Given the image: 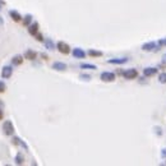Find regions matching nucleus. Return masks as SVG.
<instances>
[{
	"instance_id": "7ed1b4c3",
	"label": "nucleus",
	"mask_w": 166,
	"mask_h": 166,
	"mask_svg": "<svg viewBox=\"0 0 166 166\" xmlns=\"http://www.w3.org/2000/svg\"><path fill=\"white\" fill-rule=\"evenodd\" d=\"M123 77L125 79H136L138 77V70L134 69V68H131V69H126L125 72H123Z\"/></svg>"
},
{
	"instance_id": "dca6fc26",
	"label": "nucleus",
	"mask_w": 166,
	"mask_h": 166,
	"mask_svg": "<svg viewBox=\"0 0 166 166\" xmlns=\"http://www.w3.org/2000/svg\"><path fill=\"white\" fill-rule=\"evenodd\" d=\"M14 161H15L17 165H23V163H24V156H23L21 152H18V153L15 155Z\"/></svg>"
},
{
	"instance_id": "a211bd4d",
	"label": "nucleus",
	"mask_w": 166,
	"mask_h": 166,
	"mask_svg": "<svg viewBox=\"0 0 166 166\" xmlns=\"http://www.w3.org/2000/svg\"><path fill=\"white\" fill-rule=\"evenodd\" d=\"M31 22H32V15H31V14L24 15V18L22 19V23H23V26H24V27H28V26L31 24Z\"/></svg>"
},
{
	"instance_id": "4be33fe9",
	"label": "nucleus",
	"mask_w": 166,
	"mask_h": 166,
	"mask_svg": "<svg viewBox=\"0 0 166 166\" xmlns=\"http://www.w3.org/2000/svg\"><path fill=\"white\" fill-rule=\"evenodd\" d=\"M4 107H5L4 102L0 100V120H3V118H4Z\"/></svg>"
},
{
	"instance_id": "412c9836",
	"label": "nucleus",
	"mask_w": 166,
	"mask_h": 166,
	"mask_svg": "<svg viewBox=\"0 0 166 166\" xmlns=\"http://www.w3.org/2000/svg\"><path fill=\"white\" fill-rule=\"evenodd\" d=\"M158 82L162 83V84H166V72L160 73V76H158Z\"/></svg>"
},
{
	"instance_id": "f3484780",
	"label": "nucleus",
	"mask_w": 166,
	"mask_h": 166,
	"mask_svg": "<svg viewBox=\"0 0 166 166\" xmlns=\"http://www.w3.org/2000/svg\"><path fill=\"white\" fill-rule=\"evenodd\" d=\"M88 55H89V56H92V58H100V56H102V51L91 49V50H88Z\"/></svg>"
},
{
	"instance_id": "ddd939ff",
	"label": "nucleus",
	"mask_w": 166,
	"mask_h": 166,
	"mask_svg": "<svg viewBox=\"0 0 166 166\" xmlns=\"http://www.w3.org/2000/svg\"><path fill=\"white\" fill-rule=\"evenodd\" d=\"M128 62V58H115V59H109V64H115V65H121Z\"/></svg>"
},
{
	"instance_id": "9d476101",
	"label": "nucleus",
	"mask_w": 166,
	"mask_h": 166,
	"mask_svg": "<svg viewBox=\"0 0 166 166\" xmlns=\"http://www.w3.org/2000/svg\"><path fill=\"white\" fill-rule=\"evenodd\" d=\"M72 54H73V56H74L76 59H84V58H86V52H84L82 49H79V47L73 49Z\"/></svg>"
},
{
	"instance_id": "393cba45",
	"label": "nucleus",
	"mask_w": 166,
	"mask_h": 166,
	"mask_svg": "<svg viewBox=\"0 0 166 166\" xmlns=\"http://www.w3.org/2000/svg\"><path fill=\"white\" fill-rule=\"evenodd\" d=\"M79 78H81V79H83V81H91V78H92V77H91L89 74H81V76H79Z\"/></svg>"
},
{
	"instance_id": "f03ea898",
	"label": "nucleus",
	"mask_w": 166,
	"mask_h": 166,
	"mask_svg": "<svg viewBox=\"0 0 166 166\" xmlns=\"http://www.w3.org/2000/svg\"><path fill=\"white\" fill-rule=\"evenodd\" d=\"M100 78H101V81L105 82V83H111V82L115 81L116 77H115L114 73H111V72H104V73H101Z\"/></svg>"
},
{
	"instance_id": "b1692460",
	"label": "nucleus",
	"mask_w": 166,
	"mask_h": 166,
	"mask_svg": "<svg viewBox=\"0 0 166 166\" xmlns=\"http://www.w3.org/2000/svg\"><path fill=\"white\" fill-rule=\"evenodd\" d=\"M35 37H36V40H37V41H40V42H44V41H45V39H44V36H42V35H41L40 32H39L37 35H36V36H35Z\"/></svg>"
},
{
	"instance_id": "f8f14e48",
	"label": "nucleus",
	"mask_w": 166,
	"mask_h": 166,
	"mask_svg": "<svg viewBox=\"0 0 166 166\" xmlns=\"http://www.w3.org/2000/svg\"><path fill=\"white\" fill-rule=\"evenodd\" d=\"M9 15H10L12 19H13L14 22H17V23H18V22H22V19H23L22 15L18 13L17 10H9Z\"/></svg>"
},
{
	"instance_id": "6ab92c4d",
	"label": "nucleus",
	"mask_w": 166,
	"mask_h": 166,
	"mask_svg": "<svg viewBox=\"0 0 166 166\" xmlns=\"http://www.w3.org/2000/svg\"><path fill=\"white\" fill-rule=\"evenodd\" d=\"M44 44H45V47H46L47 50H55V45H54V42L51 41V39H46V40L44 41Z\"/></svg>"
},
{
	"instance_id": "9b49d317",
	"label": "nucleus",
	"mask_w": 166,
	"mask_h": 166,
	"mask_svg": "<svg viewBox=\"0 0 166 166\" xmlns=\"http://www.w3.org/2000/svg\"><path fill=\"white\" fill-rule=\"evenodd\" d=\"M24 59H27V60H29V62H32V60H35L36 58H37V52L36 51H33V50H26V52H24Z\"/></svg>"
},
{
	"instance_id": "20e7f679",
	"label": "nucleus",
	"mask_w": 166,
	"mask_h": 166,
	"mask_svg": "<svg viewBox=\"0 0 166 166\" xmlns=\"http://www.w3.org/2000/svg\"><path fill=\"white\" fill-rule=\"evenodd\" d=\"M56 49H58V51L60 52V54H64V55H68L72 50H70V46L67 44V42H64V41H59L58 44H56Z\"/></svg>"
},
{
	"instance_id": "aec40b11",
	"label": "nucleus",
	"mask_w": 166,
	"mask_h": 166,
	"mask_svg": "<svg viewBox=\"0 0 166 166\" xmlns=\"http://www.w3.org/2000/svg\"><path fill=\"white\" fill-rule=\"evenodd\" d=\"M81 68H82V69H91V70L97 69V67H96L95 64H89V63H82V64H81Z\"/></svg>"
},
{
	"instance_id": "bb28decb",
	"label": "nucleus",
	"mask_w": 166,
	"mask_h": 166,
	"mask_svg": "<svg viewBox=\"0 0 166 166\" xmlns=\"http://www.w3.org/2000/svg\"><path fill=\"white\" fill-rule=\"evenodd\" d=\"M161 157L162 158H166V148H162L161 150Z\"/></svg>"
},
{
	"instance_id": "c85d7f7f",
	"label": "nucleus",
	"mask_w": 166,
	"mask_h": 166,
	"mask_svg": "<svg viewBox=\"0 0 166 166\" xmlns=\"http://www.w3.org/2000/svg\"><path fill=\"white\" fill-rule=\"evenodd\" d=\"M41 56H42V58H44L45 60H47V56H46V55H45V54H41Z\"/></svg>"
},
{
	"instance_id": "6e6552de",
	"label": "nucleus",
	"mask_w": 166,
	"mask_h": 166,
	"mask_svg": "<svg viewBox=\"0 0 166 166\" xmlns=\"http://www.w3.org/2000/svg\"><path fill=\"white\" fill-rule=\"evenodd\" d=\"M157 68L155 67H148V68H144L143 69V76L144 77H153L155 74H157Z\"/></svg>"
},
{
	"instance_id": "f257e3e1",
	"label": "nucleus",
	"mask_w": 166,
	"mask_h": 166,
	"mask_svg": "<svg viewBox=\"0 0 166 166\" xmlns=\"http://www.w3.org/2000/svg\"><path fill=\"white\" fill-rule=\"evenodd\" d=\"M3 132L5 136H13L14 134V125L12 123V120H5L3 124Z\"/></svg>"
},
{
	"instance_id": "5701e85b",
	"label": "nucleus",
	"mask_w": 166,
	"mask_h": 166,
	"mask_svg": "<svg viewBox=\"0 0 166 166\" xmlns=\"http://www.w3.org/2000/svg\"><path fill=\"white\" fill-rule=\"evenodd\" d=\"M7 89V84L4 83V81H0V94H4Z\"/></svg>"
},
{
	"instance_id": "4468645a",
	"label": "nucleus",
	"mask_w": 166,
	"mask_h": 166,
	"mask_svg": "<svg viewBox=\"0 0 166 166\" xmlns=\"http://www.w3.org/2000/svg\"><path fill=\"white\" fill-rule=\"evenodd\" d=\"M67 64L65 63H62V62H55L54 64H52V69H55V70H58V72H64V70H67Z\"/></svg>"
},
{
	"instance_id": "c756f323",
	"label": "nucleus",
	"mask_w": 166,
	"mask_h": 166,
	"mask_svg": "<svg viewBox=\"0 0 166 166\" xmlns=\"http://www.w3.org/2000/svg\"><path fill=\"white\" fill-rule=\"evenodd\" d=\"M163 62H165V63H166V54H165V55H163Z\"/></svg>"
},
{
	"instance_id": "423d86ee",
	"label": "nucleus",
	"mask_w": 166,
	"mask_h": 166,
	"mask_svg": "<svg viewBox=\"0 0 166 166\" xmlns=\"http://www.w3.org/2000/svg\"><path fill=\"white\" fill-rule=\"evenodd\" d=\"M12 74H13V68L12 67H9V65L3 67V69H2V77H3V79H9L12 77Z\"/></svg>"
},
{
	"instance_id": "a878e982",
	"label": "nucleus",
	"mask_w": 166,
	"mask_h": 166,
	"mask_svg": "<svg viewBox=\"0 0 166 166\" xmlns=\"http://www.w3.org/2000/svg\"><path fill=\"white\" fill-rule=\"evenodd\" d=\"M157 45L161 47V46H166V37L165 39H160L158 40V42H157Z\"/></svg>"
},
{
	"instance_id": "0eeeda50",
	"label": "nucleus",
	"mask_w": 166,
	"mask_h": 166,
	"mask_svg": "<svg viewBox=\"0 0 166 166\" xmlns=\"http://www.w3.org/2000/svg\"><path fill=\"white\" fill-rule=\"evenodd\" d=\"M12 143H13L14 146H21V147H23V148H24L26 151L29 150V148H28V146H27V143H26L24 141H22L19 137H13V138H12Z\"/></svg>"
},
{
	"instance_id": "39448f33",
	"label": "nucleus",
	"mask_w": 166,
	"mask_h": 166,
	"mask_svg": "<svg viewBox=\"0 0 166 166\" xmlns=\"http://www.w3.org/2000/svg\"><path fill=\"white\" fill-rule=\"evenodd\" d=\"M157 49H158V46H157V44L153 42V41L146 42V44L142 45V50H143V51H157Z\"/></svg>"
},
{
	"instance_id": "1a4fd4ad",
	"label": "nucleus",
	"mask_w": 166,
	"mask_h": 166,
	"mask_svg": "<svg viewBox=\"0 0 166 166\" xmlns=\"http://www.w3.org/2000/svg\"><path fill=\"white\" fill-rule=\"evenodd\" d=\"M39 29H40V24H39L37 22L31 23V24L28 26V33H29L31 36H36V35L39 33Z\"/></svg>"
},
{
	"instance_id": "2eb2a0df",
	"label": "nucleus",
	"mask_w": 166,
	"mask_h": 166,
	"mask_svg": "<svg viewBox=\"0 0 166 166\" xmlns=\"http://www.w3.org/2000/svg\"><path fill=\"white\" fill-rule=\"evenodd\" d=\"M24 60V56H22V55H15V56H13L12 59V64L13 65H21Z\"/></svg>"
},
{
	"instance_id": "cd10ccee",
	"label": "nucleus",
	"mask_w": 166,
	"mask_h": 166,
	"mask_svg": "<svg viewBox=\"0 0 166 166\" xmlns=\"http://www.w3.org/2000/svg\"><path fill=\"white\" fill-rule=\"evenodd\" d=\"M3 5H5V2H4V0H0V10H2Z\"/></svg>"
}]
</instances>
